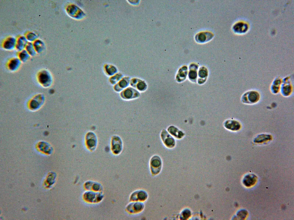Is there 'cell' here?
Segmentation results:
<instances>
[{"label":"cell","instance_id":"obj_1","mask_svg":"<svg viewBox=\"0 0 294 220\" xmlns=\"http://www.w3.org/2000/svg\"><path fill=\"white\" fill-rule=\"evenodd\" d=\"M37 80L39 84L45 88L50 87L53 82L52 74L48 70L44 69L39 71L37 74Z\"/></svg>","mask_w":294,"mask_h":220},{"label":"cell","instance_id":"obj_2","mask_svg":"<svg viewBox=\"0 0 294 220\" xmlns=\"http://www.w3.org/2000/svg\"><path fill=\"white\" fill-rule=\"evenodd\" d=\"M149 164L152 174L156 175L159 173L162 166V160L159 156L157 155L153 156L150 159Z\"/></svg>","mask_w":294,"mask_h":220},{"label":"cell","instance_id":"obj_3","mask_svg":"<svg viewBox=\"0 0 294 220\" xmlns=\"http://www.w3.org/2000/svg\"><path fill=\"white\" fill-rule=\"evenodd\" d=\"M160 136L161 140L166 147L172 148L175 146L176 143L175 139L166 129H162Z\"/></svg>","mask_w":294,"mask_h":220},{"label":"cell","instance_id":"obj_4","mask_svg":"<svg viewBox=\"0 0 294 220\" xmlns=\"http://www.w3.org/2000/svg\"><path fill=\"white\" fill-rule=\"evenodd\" d=\"M123 148V142L121 138L117 135H113L111 142V149L113 153L115 155L119 154L122 152Z\"/></svg>","mask_w":294,"mask_h":220},{"label":"cell","instance_id":"obj_5","mask_svg":"<svg viewBox=\"0 0 294 220\" xmlns=\"http://www.w3.org/2000/svg\"><path fill=\"white\" fill-rule=\"evenodd\" d=\"M260 95L257 91H250L245 93L242 97V101L248 104L254 103L258 102L260 99Z\"/></svg>","mask_w":294,"mask_h":220},{"label":"cell","instance_id":"obj_6","mask_svg":"<svg viewBox=\"0 0 294 220\" xmlns=\"http://www.w3.org/2000/svg\"><path fill=\"white\" fill-rule=\"evenodd\" d=\"M97 138L95 134L93 132H89L86 136V146L89 150L93 151L96 149L97 144Z\"/></svg>","mask_w":294,"mask_h":220},{"label":"cell","instance_id":"obj_7","mask_svg":"<svg viewBox=\"0 0 294 220\" xmlns=\"http://www.w3.org/2000/svg\"><path fill=\"white\" fill-rule=\"evenodd\" d=\"M45 100V97L43 94H39L36 95L29 101L30 108L34 109L38 108L44 103Z\"/></svg>","mask_w":294,"mask_h":220},{"label":"cell","instance_id":"obj_8","mask_svg":"<svg viewBox=\"0 0 294 220\" xmlns=\"http://www.w3.org/2000/svg\"><path fill=\"white\" fill-rule=\"evenodd\" d=\"M148 197V194L145 191L138 190L134 192L131 195L130 200L133 201H143L146 200Z\"/></svg>","mask_w":294,"mask_h":220},{"label":"cell","instance_id":"obj_9","mask_svg":"<svg viewBox=\"0 0 294 220\" xmlns=\"http://www.w3.org/2000/svg\"><path fill=\"white\" fill-rule=\"evenodd\" d=\"M144 206L143 203L136 201L131 203L127 207L128 211L133 213H136L141 211L144 208Z\"/></svg>","mask_w":294,"mask_h":220},{"label":"cell","instance_id":"obj_10","mask_svg":"<svg viewBox=\"0 0 294 220\" xmlns=\"http://www.w3.org/2000/svg\"><path fill=\"white\" fill-rule=\"evenodd\" d=\"M167 131L172 136L177 139L182 138L184 135L181 131L173 125L169 126L167 128Z\"/></svg>","mask_w":294,"mask_h":220},{"label":"cell","instance_id":"obj_11","mask_svg":"<svg viewBox=\"0 0 294 220\" xmlns=\"http://www.w3.org/2000/svg\"><path fill=\"white\" fill-rule=\"evenodd\" d=\"M21 62L19 58H15L11 60L8 64L9 70L11 72L16 71L19 68Z\"/></svg>","mask_w":294,"mask_h":220},{"label":"cell","instance_id":"obj_12","mask_svg":"<svg viewBox=\"0 0 294 220\" xmlns=\"http://www.w3.org/2000/svg\"><path fill=\"white\" fill-rule=\"evenodd\" d=\"M224 126L227 129L232 131L238 130L240 127V125L239 122L232 120L226 121L225 123Z\"/></svg>","mask_w":294,"mask_h":220},{"label":"cell","instance_id":"obj_13","mask_svg":"<svg viewBox=\"0 0 294 220\" xmlns=\"http://www.w3.org/2000/svg\"><path fill=\"white\" fill-rule=\"evenodd\" d=\"M212 35L209 32H201L198 34L196 37V41L200 43H204L208 41L211 39Z\"/></svg>","mask_w":294,"mask_h":220},{"label":"cell","instance_id":"obj_14","mask_svg":"<svg viewBox=\"0 0 294 220\" xmlns=\"http://www.w3.org/2000/svg\"><path fill=\"white\" fill-rule=\"evenodd\" d=\"M256 181V177L253 174L248 175L245 177L243 180L244 184L247 186L253 185Z\"/></svg>","mask_w":294,"mask_h":220},{"label":"cell","instance_id":"obj_15","mask_svg":"<svg viewBox=\"0 0 294 220\" xmlns=\"http://www.w3.org/2000/svg\"><path fill=\"white\" fill-rule=\"evenodd\" d=\"M16 44L15 39L13 38H10L5 43L4 48L7 49H12L14 47Z\"/></svg>","mask_w":294,"mask_h":220},{"label":"cell","instance_id":"obj_16","mask_svg":"<svg viewBox=\"0 0 294 220\" xmlns=\"http://www.w3.org/2000/svg\"><path fill=\"white\" fill-rule=\"evenodd\" d=\"M30 54L26 50H23L19 55V59L22 62H25L29 58Z\"/></svg>","mask_w":294,"mask_h":220},{"label":"cell","instance_id":"obj_17","mask_svg":"<svg viewBox=\"0 0 294 220\" xmlns=\"http://www.w3.org/2000/svg\"><path fill=\"white\" fill-rule=\"evenodd\" d=\"M271 138L270 136L263 134L259 135L254 140L255 142L260 143L268 140L270 139Z\"/></svg>","mask_w":294,"mask_h":220},{"label":"cell","instance_id":"obj_18","mask_svg":"<svg viewBox=\"0 0 294 220\" xmlns=\"http://www.w3.org/2000/svg\"><path fill=\"white\" fill-rule=\"evenodd\" d=\"M26 39L24 37H21L19 39L17 44V48L21 50L26 45Z\"/></svg>","mask_w":294,"mask_h":220},{"label":"cell","instance_id":"obj_19","mask_svg":"<svg viewBox=\"0 0 294 220\" xmlns=\"http://www.w3.org/2000/svg\"><path fill=\"white\" fill-rule=\"evenodd\" d=\"M34 47L36 52L40 53L43 50L44 44L41 41H37L34 43Z\"/></svg>","mask_w":294,"mask_h":220},{"label":"cell","instance_id":"obj_20","mask_svg":"<svg viewBox=\"0 0 294 220\" xmlns=\"http://www.w3.org/2000/svg\"><path fill=\"white\" fill-rule=\"evenodd\" d=\"M26 50L30 55L34 56L36 54V50L31 43H29L27 46Z\"/></svg>","mask_w":294,"mask_h":220},{"label":"cell","instance_id":"obj_21","mask_svg":"<svg viewBox=\"0 0 294 220\" xmlns=\"http://www.w3.org/2000/svg\"><path fill=\"white\" fill-rule=\"evenodd\" d=\"M207 71L206 68H202L200 69L199 75L200 77L204 78L207 76Z\"/></svg>","mask_w":294,"mask_h":220},{"label":"cell","instance_id":"obj_22","mask_svg":"<svg viewBox=\"0 0 294 220\" xmlns=\"http://www.w3.org/2000/svg\"><path fill=\"white\" fill-rule=\"evenodd\" d=\"M197 68L196 69H192L190 71V73H189V76L190 78L192 79H194L196 78L197 76V74L196 72V70Z\"/></svg>","mask_w":294,"mask_h":220},{"label":"cell","instance_id":"obj_23","mask_svg":"<svg viewBox=\"0 0 294 220\" xmlns=\"http://www.w3.org/2000/svg\"><path fill=\"white\" fill-rule=\"evenodd\" d=\"M132 95V92L130 89H127L125 91L124 93L125 97L127 98H131Z\"/></svg>","mask_w":294,"mask_h":220},{"label":"cell","instance_id":"obj_24","mask_svg":"<svg viewBox=\"0 0 294 220\" xmlns=\"http://www.w3.org/2000/svg\"><path fill=\"white\" fill-rule=\"evenodd\" d=\"M36 37V36L35 34L32 33H30L29 34H28L27 36V39L30 41H33L35 39Z\"/></svg>","mask_w":294,"mask_h":220},{"label":"cell","instance_id":"obj_25","mask_svg":"<svg viewBox=\"0 0 294 220\" xmlns=\"http://www.w3.org/2000/svg\"><path fill=\"white\" fill-rule=\"evenodd\" d=\"M145 87V83L142 82H140L138 85V88L139 90H142L144 89Z\"/></svg>","mask_w":294,"mask_h":220}]
</instances>
